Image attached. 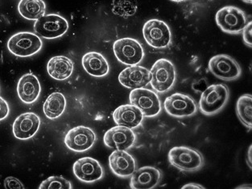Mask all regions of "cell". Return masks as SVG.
<instances>
[{
    "label": "cell",
    "mask_w": 252,
    "mask_h": 189,
    "mask_svg": "<svg viewBox=\"0 0 252 189\" xmlns=\"http://www.w3.org/2000/svg\"><path fill=\"white\" fill-rule=\"evenodd\" d=\"M230 97L228 86L224 84L212 85L201 94L199 110L206 116H212L220 112L227 103Z\"/></svg>",
    "instance_id": "obj_1"
},
{
    "label": "cell",
    "mask_w": 252,
    "mask_h": 189,
    "mask_svg": "<svg viewBox=\"0 0 252 189\" xmlns=\"http://www.w3.org/2000/svg\"><path fill=\"white\" fill-rule=\"evenodd\" d=\"M168 161L183 172H196L203 167L204 157L201 152L187 147H175L168 152Z\"/></svg>",
    "instance_id": "obj_2"
},
{
    "label": "cell",
    "mask_w": 252,
    "mask_h": 189,
    "mask_svg": "<svg viewBox=\"0 0 252 189\" xmlns=\"http://www.w3.org/2000/svg\"><path fill=\"white\" fill-rule=\"evenodd\" d=\"M42 40L35 33L23 32L12 35L7 42L10 53L20 58L35 55L42 49Z\"/></svg>",
    "instance_id": "obj_3"
},
{
    "label": "cell",
    "mask_w": 252,
    "mask_h": 189,
    "mask_svg": "<svg viewBox=\"0 0 252 189\" xmlns=\"http://www.w3.org/2000/svg\"><path fill=\"white\" fill-rule=\"evenodd\" d=\"M152 79L150 83L157 92H168L176 82L177 73L173 63L168 60L159 59L153 64L151 69Z\"/></svg>",
    "instance_id": "obj_4"
},
{
    "label": "cell",
    "mask_w": 252,
    "mask_h": 189,
    "mask_svg": "<svg viewBox=\"0 0 252 189\" xmlns=\"http://www.w3.org/2000/svg\"><path fill=\"white\" fill-rule=\"evenodd\" d=\"M218 26L229 34L242 32L248 24V16L241 9L233 6H226L218 11L216 14Z\"/></svg>",
    "instance_id": "obj_5"
},
{
    "label": "cell",
    "mask_w": 252,
    "mask_h": 189,
    "mask_svg": "<svg viewBox=\"0 0 252 189\" xmlns=\"http://www.w3.org/2000/svg\"><path fill=\"white\" fill-rule=\"evenodd\" d=\"M68 29V21L57 14L44 15L38 19L34 25V30L36 35L48 40L61 37L67 32Z\"/></svg>",
    "instance_id": "obj_6"
},
{
    "label": "cell",
    "mask_w": 252,
    "mask_h": 189,
    "mask_svg": "<svg viewBox=\"0 0 252 189\" xmlns=\"http://www.w3.org/2000/svg\"><path fill=\"white\" fill-rule=\"evenodd\" d=\"M114 53L119 62L126 65H137L144 58V51L138 40L123 38L114 43Z\"/></svg>",
    "instance_id": "obj_7"
},
{
    "label": "cell",
    "mask_w": 252,
    "mask_h": 189,
    "mask_svg": "<svg viewBox=\"0 0 252 189\" xmlns=\"http://www.w3.org/2000/svg\"><path fill=\"white\" fill-rule=\"evenodd\" d=\"M143 35L147 43L155 49L168 48L172 40L170 29L162 20L147 21L143 28Z\"/></svg>",
    "instance_id": "obj_8"
},
{
    "label": "cell",
    "mask_w": 252,
    "mask_h": 189,
    "mask_svg": "<svg viewBox=\"0 0 252 189\" xmlns=\"http://www.w3.org/2000/svg\"><path fill=\"white\" fill-rule=\"evenodd\" d=\"M130 102L141 110L144 117L153 118L161 111V103L159 96L148 89H135L130 92Z\"/></svg>",
    "instance_id": "obj_9"
},
{
    "label": "cell",
    "mask_w": 252,
    "mask_h": 189,
    "mask_svg": "<svg viewBox=\"0 0 252 189\" xmlns=\"http://www.w3.org/2000/svg\"><path fill=\"white\" fill-rule=\"evenodd\" d=\"M208 67L212 74L222 81H234L241 76L242 69L239 63L234 58L225 54L211 58Z\"/></svg>",
    "instance_id": "obj_10"
},
{
    "label": "cell",
    "mask_w": 252,
    "mask_h": 189,
    "mask_svg": "<svg viewBox=\"0 0 252 189\" xmlns=\"http://www.w3.org/2000/svg\"><path fill=\"white\" fill-rule=\"evenodd\" d=\"M164 110L168 115L175 118H186L197 113V106L194 100L188 95L173 94L167 97L164 103Z\"/></svg>",
    "instance_id": "obj_11"
},
{
    "label": "cell",
    "mask_w": 252,
    "mask_h": 189,
    "mask_svg": "<svg viewBox=\"0 0 252 189\" xmlns=\"http://www.w3.org/2000/svg\"><path fill=\"white\" fill-rule=\"evenodd\" d=\"M96 134L92 129L79 126L69 130L64 138V144L71 151L84 152L95 143Z\"/></svg>",
    "instance_id": "obj_12"
},
{
    "label": "cell",
    "mask_w": 252,
    "mask_h": 189,
    "mask_svg": "<svg viewBox=\"0 0 252 189\" xmlns=\"http://www.w3.org/2000/svg\"><path fill=\"white\" fill-rule=\"evenodd\" d=\"M135 133L130 128L117 126L107 130L105 134L103 141L105 145L111 149L126 151L135 144Z\"/></svg>",
    "instance_id": "obj_13"
},
{
    "label": "cell",
    "mask_w": 252,
    "mask_h": 189,
    "mask_svg": "<svg viewBox=\"0 0 252 189\" xmlns=\"http://www.w3.org/2000/svg\"><path fill=\"white\" fill-rule=\"evenodd\" d=\"M73 170L76 177L85 183L99 181L104 174L99 162L90 157H84L76 161Z\"/></svg>",
    "instance_id": "obj_14"
},
{
    "label": "cell",
    "mask_w": 252,
    "mask_h": 189,
    "mask_svg": "<svg viewBox=\"0 0 252 189\" xmlns=\"http://www.w3.org/2000/svg\"><path fill=\"white\" fill-rule=\"evenodd\" d=\"M152 74L148 68L132 65L125 68L119 75V82L126 88H144L150 83Z\"/></svg>",
    "instance_id": "obj_15"
},
{
    "label": "cell",
    "mask_w": 252,
    "mask_h": 189,
    "mask_svg": "<svg viewBox=\"0 0 252 189\" xmlns=\"http://www.w3.org/2000/svg\"><path fill=\"white\" fill-rule=\"evenodd\" d=\"M40 119L35 113H25L18 117L13 124V134L21 140L31 139L37 133Z\"/></svg>",
    "instance_id": "obj_16"
},
{
    "label": "cell",
    "mask_w": 252,
    "mask_h": 189,
    "mask_svg": "<svg viewBox=\"0 0 252 189\" xmlns=\"http://www.w3.org/2000/svg\"><path fill=\"white\" fill-rule=\"evenodd\" d=\"M109 165L112 172L121 178L129 177L136 170L135 158L126 151L115 150L109 157Z\"/></svg>",
    "instance_id": "obj_17"
},
{
    "label": "cell",
    "mask_w": 252,
    "mask_h": 189,
    "mask_svg": "<svg viewBox=\"0 0 252 189\" xmlns=\"http://www.w3.org/2000/svg\"><path fill=\"white\" fill-rule=\"evenodd\" d=\"M162 174L154 167H143L135 170L130 178V187L132 189H153L161 180Z\"/></svg>",
    "instance_id": "obj_18"
},
{
    "label": "cell",
    "mask_w": 252,
    "mask_h": 189,
    "mask_svg": "<svg viewBox=\"0 0 252 189\" xmlns=\"http://www.w3.org/2000/svg\"><path fill=\"white\" fill-rule=\"evenodd\" d=\"M40 82L32 73L24 75L18 82V96L24 103H34L40 96Z\"/></svg>",
    "instance_id": "obj_19"
},
{
    "label": "cell",
    "mask_w": 252,
    "mask_h": 189,
    "mask_svg": "<svg viewBox=\"0 0 252 189\" xmlns=\"http://www.w3.org/2000/svg\"><path fill=\"white\" fill-rule=\"evenodd\" d=\"M144 118L141 110L131 104L119 106L113 113L115 124L130 129L138 127L142 124Z\"/></svg>",
    "instance_id": "obj_20"
},
{
    "label": "cell",
    "mask_w": 252,
    "mask_h": 189,
    "mask_svg": "<svg viewBox=\"0 0 252 189\" xmlns=\"http://www.w3.org/2000/svg\"><path fill=\"white\" fill-rule=\"evenodd\" d=\"M82 65L89 74L95 77H105L109 73L108 62L97 52H90L82 58Z\"/></svg>",
    "instance_id": "obj_21"
},
{
    "label": "cell",
    "mask_w": 252,
    "mask_h": 189,
    "mask_svg": "<svg viewBox=\"0 0 252 189\" xmlns=\"http://www.w3.org/2000/svg\"><path fill=\"white\" fill-rule=\"evenodd\" d=\"M49 76L58 81L68 79L73 72V62L64 56H57L49 60L47 64Z\"/></svg>",
    "instance_id": "obj_22"
},
{
    "label": "cell",
    "mask_w": 252,
    "mask_h": 189,
    "mask_svg": "<svg viewBox=\"0 0 252 189\" xmlns=\"http://www.w3.org/2000/svg\"><path fill=\"white\" fill-rule=\"evenodd\" d=\"M66 108V99L62 93H53L49 95L43 106L44 115L49 119L62 116Z\"/></svg>",
    "instance_id": "obj_23"
},
{
    "label": "cell",
    "mask_w": 252,
    "mask_h": 189,
    "mask_svg": "<svg viewBox=\"0 0 252 189\" xmlns=\"http://www.w3.org/2000/svg\"><path fill=\"white\" fill-rule=\"evenodd\" d=\"M46 6L43 0H20L18 11L20 16L29 20H37L45 14Z\"/></svg>",
    "instance_id": "obj_24"
},
{
    "label": "cell",
    "mask_w": 252,
    "mask_h": 189,
    "mask_svg": "<svg viewBox=\"0 0 252 189\" xmlns=\"http://www.w3.org/2000/svg\"><path fill=\"white\" fill-rule=\"evenodd\" d=\"M236 114L242 124L252 130V97L251 94L242 95L237 101Z\"/></svg>",
    "instance_id": "obj_25"
},
{
    "label": "cell",
    "mask_w": 252,
    "mask_h": 189,
    "mask_svg": "<svg viewBox=\"0 0 252 189\" xmlns=\"http://www.w3.org/2000/svg\"><path fill=\"white\" fill-rule=\"evenodd\" d=\"M139 0H113L112 11L115 15L127 18L136 12Z\"/></svg>",
    "instance_id": "obj_26"
},
{
    "label": "cell",
    "mask_w": 252,
    "mask_h": 189,
    "mask_svg": "<svg viewBox=\"0 0 252 189\" xmlns=\"http://www.w3.org/2000/svg\"><path fill=\"white\" fill-rule=\"evenodd\" d=\"M40 189H71L72 185L62 176H51L41 183Z\"/></svg>",
    "instance_id": "obj_27"
},
{
    "label": "cell",
    "mask_w": 252,
    "mask_h": 189,
    "mask_svg": "<svg viewBox=\"0 0 252 189\" xmlns=\"http://www.w3.org/2000/svg\"><path fill=\"white\" fill-rule=\"evenodd\" d=\"M4 186L6 189H25V186L18 179L15 177H7L5 179Z\"/></svg>",
    "instance_id": "obj_28"
},
{
    "label": "cell",
    "mask_w": 252,
    "mask_h": 189,
    "mask_svg": "<svg viewBox=\"0 0 252 189\" xmlns=\"http://www.w3.org/2000/svg\"><path fill=\"white\" fill-rule=\"evenodd\" d=\"M252 21H249L247 26L243 30V37H244V43L249 47H252Z\"/></svg>",
    "instance_id": "obj_29"
},
{
    "label": "cell",
    "mask_w": 252,
    "mask_h": 189,
    "mask_svg": "<svg viewBox=\"0 0 252 189\" xmlns=\"http://www.w3.org/2000/svg\"><path fill=\"white\" fill-rule=\"evenodd\" d=\"M9 113H10V108H9L8 104L4 99L0 97V121L7 119Z\"/></svg>",
    "instance_id": "obj_30"
},
{
    "label": "cell",
    "mask_w": 252,
    "mask_h": 189,
    "mask_svg": "<svg viewBox=\"0 0 252 189\" xmlns=\"http://www.w3.org/2000/svg\"><path fill=\"white\" fill-rule=\"evenodd\" d=\"M182 189H206V188H204L202 185H197V184H188V185H184L183 187L182 188Z\"/></svg>",
    "instance_id": "obj_31"
},
{
    "label": "cell",
    "mask_w": 252,
    "mask_h": 189,
    "mask_svg": "<svg viewBox=\"0 0 252 189\" xmlns=\"http://www.w3.org/2000/svg\"><path fill=\"white\" fill-rule=\"evenodd\" d=\"M251 152H252V146H251L250 148H249V151H248V166L250 168H252V156H251Z\"/></svg>",
    "instance_id": "obj_32"
},
{
    "label": "cell",
    "mask_w": 252,
    "mask_h": 189,
    "mask_svg": "<svg viewBox=\"0 0 252 189\" xmlns=\"http://www.w3.org/2000/svg\"><path fill=\"white\" fill-rule=\"evenodd\" d=\"M247 187H249L250 189H252V185H244V186H239V187L236 188V189H248Z\"/></svg>",
    "instance_id": "obj_33"
},
{
    "label": "cell",
    "mask_w": 252,
    "mask_h": 189,
    "mask_svg": "<svg viewBox=\"0 0 252 189\" xmlns=\"http://www.w3.org/2000/svg\"><path fill=\"white\" fill-rule=\"evenodd\" d=\"M244 2H247V3H249V4H251L252 2V0H243Z\"/></svg>",
    "instance_id": "obj_34"
},
{
    "label": "cell",
    "mask_w": 252,
    "mask_h": 189,
    "mask_svg": "<svg viewBox=\"0 0 252 189\" xmlns=\"http://www.w3.org/2000/svg\"><path fill=\"white\" fill-rule=\"evenodd\" d=\"M171 1H173V2H184V1H186V0H171Z\"/></svg>",
    "instance_id": "obj_35"
}]
</instances>
